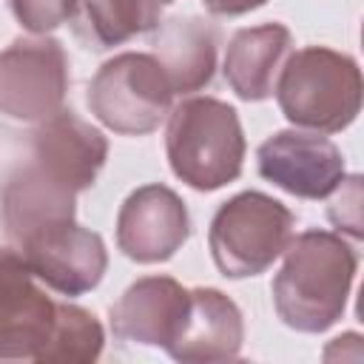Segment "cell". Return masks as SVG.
<instances>
[{
  "label": "cell",
  "mask_w": 364,
  "mask_h": 364,
  "mask_svg": "<svg viewBox=\"0 0 364 364\" xmlns=\"http://www.w3.org/2000/svg\"><path fill=\"white\" fill-rule=\"evenodd\" d=\"M358 256L338 233L301 230L284 247L282 270L273 279V307L299 333H324L347 310Z\"/></svg>",
  "instance_id": "6da1fadb"
},
{
  "label": "cell",
  "mask_w": 364,
  "mask_h": 364,
  "mask_svg": "<svg viewBox=\"0 0 364 364\" xmlns=\"http://www.w3.org/2000/svg\"><path fill=\"white\" fill-rule=\"evenodd\" d=\"M273 91L290 125L336 134L361 111V68L350 54L304 46L287 54Z\"/></svg>",
  "instance_id": "7a4b0ae2"
},
{
  "label": "cell",
  "mask_w": 364,
  "mask_h": 364,
  "mask_svg": "<svg viewBox=\"0 0 364 364\" xmlns=\"http://www.w3.org/2000/svg\"><path fill=\"white\" fill-rule=\"evenodd\" d=\"M165 154L176 179L193 191H219L239 179L245 131L233 105L216 97H188L168 119Z\"/></svg>",
  "instance_id": "3957f363"
},
{
  "label": "cell",
  "mask_w": 364,
  "mask_h": 364,
  "mask_svg": "<svg viewBox=\"0 0 364 364\" xmlns=\"http://www.w3.org/2000/svg\"><path fill=\"white\" fill-rule=\"evenodd\" d=\"M293 213L262 191H242L222 202L208 228L213 264L228 279L264 273L293 239Z\"/></svg>",
  "instance_id": "277c9868"
},
{
  "label": "cell",
  "mask_w": 364,
  "mask_h": 364,
  "mask_svg": "<svg viewBox=\"0 0 364 364\" xmlns=\"http://www.w3.org/2000/svg\"><path fill=\"white\" fill-rule=\"evenodd\" d=\"M173 85L154 54L122 51L100 65L88 82L91 114L114 134L142 136L171 114Z\"/></svg>",
  "instance_id": "5b68a950"
},
{
  "label": "cell",
  "mask_w": 364,
  "mask_h": 364,
  "mask_svg": "<svg viewBox=\"0 0 364 364\" xmlns=\"http://www.w3.org/2000/svg\"><path fill=\"white\" fill-rule=\"evenodd\" d=\"M68 57L60 40L17 37L0 51V111L20 122H46L63 111Z\"/></svg>",
  "instance_id": "8992f818"
},
{
  "label": "cell",
  "mask_w": 364,
  "mask_h": 364,
  "mask_svg": "<svg viewBox=\"0 0 364 364\" xmlns=\"http://www.w3.org/2000/svg\"><path fill=\"white\" fill-rule=\"evenodd\" d=\"M17 247L37 282L68 299L94 290L108 267L102 236L77 225L74 219L37 228L26 239H20Z\"/></svg>",
  "instance_id": "52a82bcc"
},
{
  "label": "cell",
  "mask_w": 364,
  "mask_h": 364,
  "mask_svg": "<svg viewBox=\"0 0 364 364\" xmlns=\"http://www.w3.org/2000/svg\"><path fill=\"white\" fill-rule=\"evenodd\" d=\"M57 301L46 296L20 250L0 247V361H40Z\"/></svg>",
  "instance_id": "ba28073f"
},
{
  "label": "cell",
  "mask_w": 364,
  "mask_h": 364,
  "mask_svg": "<svg viewBox=\"0 0 364 364\" xmlns=\"http://www.w3.org/2000/svg\"><path fill=\"white\" fill-rule=\"evenodd\" d=\"M259 176L299 199H327L344 179L338 145L318 131H276L256 151Z\"/></svg>",
  "instance_id": "9c48e42d"
},
{
  "label": "cell",
  "mask_w": 364,
  "mask_h": 364,
  "mask_svg": "<svg viewBox=\"0 0 364 364\" xmlns=\"http://www.w3.org/2000/svg\"><path fill=\"white\" fill-rule=\"evenodd\" d=\"M188 236L191 219L185 202L159 182L131 191L117 213V247L139 264L168 262Z\"/></svg>",
  "instance_id": "30bf717a"
},
{
  "label": "cell",
  "mask_w": 364,
  "mask_h": 364,
  "mask_svg": "<svg viewBox=\"0 0 364 364\" xmlns=\"http://www.w3.org/2000/svg\"><path fill=\"white\" fill-rule=\"evenodd\" d=\"M108 159V139L100 128L71 111H60L40 122L31 142V165L71 193H82L97 182Z\"/></svg>",
  "instance_id": "8fae6325"
},
{
  "label": "cell",
  "mask_w": 364,
  "mask_h": 364,
  "mask_svg": "<svg viewBox=\"0 0 364 364\" xmlns=\"http://www.w3.org/2000/svg\"><path fill=\"white\" fill-rule=\"evenodd\" d=\"M191 310V290L171 276L136 279L111 307V330L119 341L168 350Z\"/></svg>",
  "instance_id": "7c38bea8"
},
{
  "label": "cell",
  "mask_w": 364,
  "mask_h": 364,
  "mask_svg": "<svg viewBox=\"0 0 364 364\" xmlns=\"http://www.w3.org/2000/svg\"><path fill=\"white\" fill-rule=\"evenodd\" d=\"M242 341L245 321L236 301L216 287H193L188 318L168 353L182 364H213L236 358Z\"/></svg>",
  "instance_id": "4fadbf2b"
},
{
  "label": "cell",
  "mask_w": 364,
  "mask_h": 364,
  "mask_svg": "<svg viewBox=\"0 0 364 364\" xmlns=\"http://www.w3.org/2000/svg\"><path fill=\"white\" fill-rule=\"evenodd\" d=\"M293 46V34L282 23H264L239 28L225 51V80L239 100L259 102L273 94L276 74L284 65Z\"/></svg>",
  "instance_id": "5bb4252c"
},
{
  "label": "cell",
  "mask_w": 364,
  "mask_h": 364,
  "mask_svg": "<svg viewBox=\"0 0 364 364\" xmlns=\"http://www.w3.org/2000/svg\"><path fill=\"white\" fill-rule=\"evenodd\" d=\"M154 57L162 63L173 94L205 88L216 68V31L199 17H171L156 26Z\"/></svg>",
  "instance_id": "9a60e30c"
},
{
  "label": "cell",
  "mask_w": 364,
  "mask_h": 364,
  "mask_svg": "<svg viewBox=\"0 0 364 364\" xmlns=\"http://www.w3.org/2000/svg\"><path fill=\"white\" fill-rule=\"evenodd\" d=\"M74 205H77V193L43 176L31 162L20 165L6 179L0 193L3 225L14 242L26 239L37 228L74 219Z\"/></svg>",
  "instance_id": "2e32d148"
},
{
  "label": "cell",
  "mask_w": 364,
  "mask_h": 364,
  "mask_svg": "<svg viewBox=\"0 0 364 364\" xmlns=\"http://www.w3.org/2000/svg\"><path fill=\"white\" fill-rule=\"evenodd\" d=\"M173 0H74V31L94 48H114L154 31Z\"/></svg>",
  "instance_id": "e0dca14e"
},
{
  "label": "cell",
  "mask_w": 364,
  "mask_h": 364,
  "mask_svg": "<svg viewBox=\"0 0 364 364\" xmlns=\"http://www.w3.org/2000/svg\"><path fill=\"white\" fill-rule=\"evenodd\" d=\"M105 344L102 324L85 307L57 301L54 330L40 355V364H88L97 361Z\"/></svg>",
  "instance_id": "ac0fdd59"
},
{
  "label": "cell",
  "mask_w": 364,
  "mask_h": 364,
  "mask_svg": "<svg viewBox=\"0 0 364 364\" xmlns=\"http://www.w3.org/2000/svg\"><path fill=\"white\" fill-rule=\"evenodd\" d=\"M17 23L31 34H46L74 14V0H9Z\"/></svg>",
  "instance_id": "d6986e66"
},
{
  "label": "cell",
  "mask_w": 364,
  "mask_h": 364,
  "mask_svg": "<svg viewBox=\"0 0 364 364\" xmlns=\"http://www.w3.org/2000/svg\"><path fill=\"white\" fill-rule=\"evenodd\" d=\"M336 199L330 205V222L338 230H350V236H361V176L341 179L333 191Z\"/></svg>",
  "instance_id": "ffe728a7"
},
{
  "label": "cell",
  "mask_w": 364,
  "mask_h": 364,
  "mask_svg": "<svg viewBox=\"0 0 364 364\" xmlns=\"http://www.w3.org/2000/svg\"><path fill=\"white\" fill-rule=\"evenodd\" d=\"M205 9L210 14H222V17H236V14H247L259 6H264L267 0H202Z\"/></svg>",
  "instance_id": "44dd1931"
}]
</instances>
